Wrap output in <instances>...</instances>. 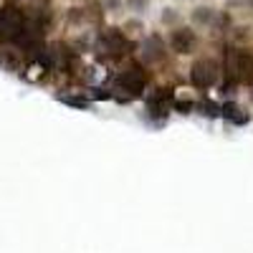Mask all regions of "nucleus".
<instances>
[{
  "instance_id": "nucleus-7",
  "label": "nucleus",
  "mask_w": 253,
  "mask_h": 253,
  "mask_svg": "<svg viewBox=\"0 0 253 253\" xmlns=\"http://www.w3.org/2000/svg\"><path fill=\"white\" fill-rule=\"evenodd\" d=\"M190 18H193V23L195 26H215V8H210V5H198L193 13H190Z\"/></svg>"
},
{
  "instance_id": "nucleus-11",
  "label": "nucleus",
  "mask_w": 253,
  "mask_h": 253,
  "mask_svg": "<svg viewBox=\"0 0 253 253\" xmlns=\"http://www.w3.org/2000/svg\"><path fill=\"white\" fill-rule=\"evenodd\" d=\"M58 101L71 104V107H79V109H89V101L86 99H79V96H58Z\"/></svg>"
},
{
  "instance_id": "nucleus-3",
  "label": "nucleus",
  "mask_w": 253,
  "mask_h": 253,
  "mask_svg": "<svg viewBox=\"0 0 253 253\" xmlns=\"http://www.w3.org/2000/svg\"><path fill=\"white\" fill-rule=\"evenodd\" d=\"M117 84H119V89H122V91H129V99H134V96H142V91H144L147 74L142 71V66L132 63L129 69H124V71L119 74Z\"/></svg>"
},
{
  "instance_id": "nucleus-15",
  "label": "nucleus",
  "mask_w": 253,
  "mask_h": 253,
  "mask_svg": "<svg viewBox=\"0 0 253 253\" xmlns=\"http://www.w3.org/2000/svg\"><path fill=\"white\" fill-rule=\"evenodd\" d=\"M230 5H236V8H253V0H230Z\"/></svg>"
},
{
  "instance_id": "nucleus-9",
  "label": "nucleus",
  "mask_w": 253,
  "mask_h": 253,
  "mask_svg": "<svg viewBox=\"0 0 253 253\" xmlns=\"http://www.w3.org/2000/svg\"><path fill=\"white\" fill-rule=\"evenodd\" d=\"M251 36H253V28H251V26H238V28H233V33H230V38L238 41V43H243V41H251Z\"/></svg>"
},
{
  "instance_id": "nucleus-16",
  "label": "nucleus",
  "mask_w": 253,
  "mask_h": 253,
  "mask_svg": "<svg viewBox=\"0 0 253 253\" xmlns=\"http://www.w3.org/2000/svg\"><path fill=\"white\" fill-rule=\"evenodd\" d=\"M104 3H107V8H109V10H119V5H122L119 0H104Z\"/></svg>"
},
{
  "instance_id": "nucleus-12",
  "label": "nucleus",
  "mask_w": 253,
  "mask_h": 253,
  "mask_svg": "<svg viewBox=\"0 0 253 253\" xmlns=\"http://www.w3.org/2000/svg\"><path fill=\"white\" fill-rule=\"evenodd\" d=\"M200 109H203L205 117H218V107H215L213 101H203V104H200Z\"/></svg>"
},
{
  "instance_id": "nucleus-4",
  "label": "nucleus",
  "mask_w": 253,
  "mask_h": 253,
  "mask_svg": "<svg viewBox=\"0 0 253 253\" xmlns=\"http://www.w3.org/2000/svg\"><path fill=\"white\" fill-rule=\"evenodd\" d=\"M99 43H101L104 51H107L109 56H114V58L124 56L126 48H129V41H126V36L119 28H104L101 36H99Z\"/></svg>"
},
{
  "instance_id": "nucleus-13",
  "label": "nucleus",
  "mask_w": 253,
  "mask_h": 253,
  "mask_svg": "<svg viewBox=\"0 0 253 253\" xmlns=\"http://www.w3.org/2000/svg\"><path fill=\"white\" fill-rule=\"evenodd\" d=\"M175 109H177L180 114H190V112H193V101H185V99H177V101H175Z\"/></svg>"
},
{
  "instance_id": "nucleus-2",
  "label": "nucleus",
  "mask_w": 253,
  "mask_h": 253,
  "mask_svg": "<svg viewBox=\"0 0 253 253\" xmlns=\"http://www.w3.org/2000/svg\"><path fill=\"white\" fill-rule=\"evenodd\" d=\"M215 81H218V63L215 61L200 58L193 63V69H190V84L195 89H210Z\"/></svg>"
},
{
  "instance_id": "nucleus-5",
  "label": "nucleus",
  "mask_w": 253,
  "mask_h": 253,
  "mask_svg": "<svg viewBox=\"0 0 253 253\" xmlns=\"http://www.w3.org/2000/svg\"><path fill=\"white\" fill-rule=\"evenodd\" d=\"M195 43H198L195 31H190V28H175V31L170 33V48H172L175 53H180V56L190 53V51L195 48Z\"/></svg>"
},
{
  "instance_id": "nucleus-6",
  "label": "nucleus",
  "mask_w": 253,
  "mask_h": 253,
  "mask_svg": "<svg viewBox=\"0 0 253 253\" xmlns=\"http://www.w3.org/2000/svg\"><path fill=\"white\" fill-rule=\"evenodd\" d=\"M142 53H144V58L150 61V63H157V61H162V58H165V41H162L157 33H152L150 38L144 41Z\"/></svg>"
},
{
  "instance_id": "nucleus-17",
  "label": "nucleus",
  "mask_w": 253,
  "mask_h": 253,
  "mask_svg": "<svg viewBox=\"0 0 253 253\" xmlns=\"http://www.w3.org/2000/svg\"><path fill=\"white\" fill-rule=\"evenodd\" d=\"M94 96H96V99H109L112 94H109V91H101V89H94Z\"/></svg>"
},
{
  "instance_id": "nucleus-8",
  "label": "nucleus",
  "mask_w": 253,
  "mask_h": 253,
  "mask_svg": "<svg viewBox=\"0 0 253 253\" xmlns=\"http://www.w3.org/2000/svg\"><path fill=\"white\" fill-rule=\"evenodd\" d=\"M220 112H223V117H225L228 122H233V124H246V122H248V114L238 107V104H233V101H228Z\"/></svg>"
},
{
  "instance_id": "nucleus-10",
  "label": "nucleus",
  "mask_w": 253,
  "mask_h": 253,
  "mask_svg": "<svg viewBox=\"0 0 253 253\" xmlns=\"http://www.w3.org/2000/svg\"><path fill=\"white\" fill-rule=\"evenodd\" d=\"M177 20H180V13L175 8H165L162 10V23L165 26H177Z\"/></svg>"
},
{
  "instance_id": "nucleus-14",
  "label": "nucleus",
  "mask_w": 253,
  "mask_h": 253,
  "mask_svg": "<svg viewBox=\"0 0 253 253\" xmlns=\"http://www.w3.org/2000/svg\"><path fill=\"white\" fill-rule=\"evenodd\" d=\"M126 5L134 8V10H144L147 8V0H126Z\"/></svg>"
},
{
  "instance_id": "nucleus-1",
  "label": "nucleus",
  "mask_w": 253,
  "mask_h": 253,
  "mask_svg": "<svg viewBox=\"0 0 253 253\" xmlns=\"http://www.w3.org/2000/svg\"><path fill=\"white\" fill-rule=\"evenodd\" d=\"M26 31V18L18 8L0 10V41H18Z\"/></svg>"
}]
</instances>
